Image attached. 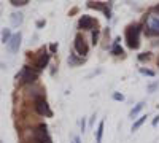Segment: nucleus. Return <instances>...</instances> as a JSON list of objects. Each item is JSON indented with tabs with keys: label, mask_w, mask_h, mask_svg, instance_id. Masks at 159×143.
<instances>
[{
	"label": "nucleus",
	"mask_w": 159,
	"mask_h": 143,
	"mask_svg": "<svg viewBox=\"0 0 159 143\" xmlns=\"http://www.w3.org/2000/svg\"><path fill=\"white\" fill-rule=\"evenodd\" d=\"M103 126H105V123H103V119L99 123V127H97V132H96V141L97 143H100L102 141V135H103Z\"/></svg>",
	"instance_id": "dca6fc26"
},
{
	"label": "nucleus",
	"mask_w": 159,
	"mask_h": 143,
	"mask_svg": "<svg viewBox=\"0 0 159 143\" xmlns=\"http://www.w3.org/2000/svg\"><path fill=\"white\" fill-rule=\"evenodd\" d=\"M73 46H75V53L78 56H81V57H84L88 54V51H89V48H88V45H86V42H84V38H83L81 34H76Z\"/></svg>",
	"instance_id": "20e7f679"
},
{
	"label": "nucleus",
	"mask_w": 159,
	"mask_h": 143,
	"mask_svg": "<svg viewBox=\"0 0 159 143\" xmlns=\"http://www.w3.org/2000/svg\"><path fill=\"white\" fill-rule=\"evenodd\" d=\"M11 38H13V35H11V30L5 27V29L2 30V43L8 45V43H10V40H11Z\"/></svg>",
	"instance_id": "2eb2a0df"
},
{
	"label": "nucleus",
	"mask_w": 159,
	"mask_h": 143,
	"mask_svg": "<svg viewBox=\"0 0 159 143\" xmlns=\"http://www.w3.org/2000/svg\"><path fill=\"white\" fill-rule=\"evenodd\" d=\"M35 111L40 116H52V111L49 110V105L45 97H38L35 100Z\"/></svg>",
	"instance_id": "423d86ee"
},
{
	"label": "nucleus",
	"mask_w": 159,
	"mask_h": 143,
	"mask_svg": "<svg viewBox=\"0 0 159 143\" xmlns=\"http://www.w3.org/2000/svg\"><path fill=\"white\" fill-rule=\"evenodd\" d=\"M84 62V57H76V54H70L69 57V64L70 67H75V65H80V64Z\"/></svg>",
	"instance_id": "ddd939ff"
},
{
	"label": "nucleus",
	"mask_w": 159,
	"mask_h": 143,
	"mask_svg": "<svg viewBox=\"0 0 159 143\" xmlns=\"http://www.w3.org/2000/svg\"><path fill=\"white\" fill-rule=\"evenodd\" d=\"M150 34L159 35V18H151L150 21Z\"/></svg>",
	"instance_id": "9d476101"
},
{
	"label": "nucleus",
	"mask_w": 159,
	"mask_h": 143,
	"mask_svg": "<svg viewBox=\"0 0 159 143\" xmlns=\"http://www.w3.org/2000/svg\"><path fill=\"white\" fill-rule=\"evenodd\" d=\"M45 24H46V22H45L43 19H40V21H37V27H38V29H42V27H43Z\"/></svg>",
	"instance_id": "b1692460"
},
{
	"label": "nucleus",
	"mask_w": 159,
	"mask_h": 143,
	"mask_svg": "<svg viewBox=\"0 0 159 143\" xmlns=\"http://www.w3.org/2000/svg\"><path fill=\"white\" fill-rule=\"evenodd\" d=\"M151 59V53H142L140 56H139V60H150Z\"/></svg>",
	"instance_id": "aec40b11"
},
{
	"label": "nucleus",
	"mask_w": 159,
	"mask_h": 143,
	"mask_svg": "<svg viewBox=\"0 0 159 143\" xmlns=\"http://www.w3.org/2000/svg\"><path fill=\"white\" fill-rule=\"evenodd\" d=\"M119 38H116V42H115V46L111 48V54L113 56H123L124 54V51H123V48L121 46H119Z\"/></svg>",
	"instance_id": "4468645a"
},
{
	"label": "nucleus",
	"mask_w": 159,
	"mask_h": 143,
	"mask_svg": "<svg viewBox=\"0 0 159 143\" xmlns=\"http://www.w3.org/2000/svg\"><path fill=\"white\" fill-rule=\"evenodd\" d=\"M0 143H3V141H0Z\"/></svg>",
	"instance_id": "7c9ffc66"
},
{
	"label": "nucleus",
	"mask_w": 159,
	"mask_h": 143,
	"mask_svg": "<svg viewBox=\"0 0 159 143\" xmlns=\"http://www.w3.org/2000/svg\"><path fill=\"white\" fill-rule=\"evenodd\" d=\"M140 32H142L140 24H130L126 29V42L130 49H137L140 46Z\"/></svg>",
	"instance_id": "f257e3e1"
},
{
	"label": "nucleus",
	"mask_w": 159,
	"mask_h": 143,
	"mask_svg": "<svg viewBox=\"0 0 159 143\" xmlns=\"http://www.w3.org/2000/svg\"><path fill=\"white\" fill-rule=\"evenodd\" d=\"M10 3L13 7H24V5L29 3V0H10Z\"/></svg>",
	"instance_id": "a211bd4d"
},
{
	"label": "nucleus",
	"mask_w": 159,
	"mask_h": 143,
	"mask_svg": "<svg viewBox=\"0 0 159 143\" xmlns=\"http://www.w3.org/2000/svg\"><path fill=\"white\" fill-rule=\"evenodd\" d=\"M99 35H100V30H99V29L92 30V45H94V46L99 43Z\"/></svg>",
	"instance_id": "6ab92c4d"
},
{
	"label": "nucleus",
	"mask_w": 159,
	"mask_h": 143,
	"mask_svg": "<svg viewBox=\"0 0 159 143\" xmlns=\"http://www.w3.org/2000/svg\"><path fill=\"white\" fill-rule=\"evenodd\" d=\"M81 131H83V132L86 131V119H84V118H83V121H81Z\"/></svg>",
	"instance_id": "a878e982"
},
{
	"label": "nucleus",
	"mask_w": 159,
	"mask_h": 143,
	"mask_svg": "<svg viewBox=\"0 0 159 143\" xmlns=\"http://www.w3.org/2000/svg\"><path fill=\"white\" fill-rule=\"evenodd\" d=\"M140 73L142 75H147V76H154V72L150 70V69H140Z\"/></svg>",
	"instance_id": "412c9836"
},
{
	"label": "nucleus",
	"mask_w": 159,
	"mask_h": 143,
	"mask_svg": "<svg viewBox=\"0 0 159 143\" xmlns=\"http://www.w3.org/2000/svg\"><path fill=\"white\" fill-rule=\"evenodd\" d=\"M145 121H147V116H145V114H143V116H140V118H139V119H137V121L134 123V126H132V132L139 131V129L142 127V124H143Z\"/></svg>",
	"instance_id": "f3484780"
},
{
	"label": "nucleus",
	"mask_w": 159,
	"mask_h": 143,
	"mask_svg": "<svg viewBox=\"0 0 159 143\" xmlns=\"http://www.w3.org/2000/svg\"><path fill=\"white\" fill-rule=\"evenodd\" d=\"M72 143H81V140H80V137H75V138L72 140Z\"/></svg>",
	"instance_id": "cd10ccee"
},
{
	"label": "nucleus",
	"mask_w": 159,
	"mask_h": 143,
	"mask_svg": "<svg viewBox=\"0 0 159 143\" xmlns=\"http://www.w3.org/2000/svg\"><path fill=\"white\" fill-rule=\"evenodd\" d=\"M49 51H51V53H56V51H57V45H56V43L49 45Z\"/></svg>",
	"instance_id": "5701e85b"
},
{
	"label": "nucleus",
	"mask_w": 159,
	"mask_h": 143,
	"mask_svg": "<svg viewBox=\"0 0 159 143\" xmlns=\"http://www.w3.org/2000/svg\"><path fill=\"white\" fill-rule=\"evenodd\" d=\"M157 123H159V114H156V116H154V119H153V123H151V124H153V127H156V126H157Z\"/></svg>",
	"instance_id": "393cba45"
},
{
	"label": "nucleus",
	"mask_w": 159,
	"mask_h": 143,
	"mask_svg": "<svg viewBox=\"0 0 159 143\" xmlns=\"http://www.w3.org/2000/svg\"><path fill=\"white\" fill-rule=\"evenodd\" d=\"M156 87H157V83H154V84H151V86L148 87V91H150V92H153V91H154Z\"/></svg>",
	"instance_id": "bb28decb"
},
{
	"label": "nucleus",
	"mask_w": 159,
	"mask_h": 143,
	"mask_svg": "<svg viewBox=\"0 0 159 143\" xmlns=\"http://www.w3.org/2000/svg\"><path fill=\"white\" fill-rule=\"evenodd\" d=\"M21 40H22L21 32H18V34L13 35V38H11L10 43H8V49H10V53H18V51H19V46H21Z\"/></svg>",
	"instance_id": "0eeeda50"
},
{
	"label": "nucleus",
	"mask_w": 159,
	"mask_h": 143,
	"mask_svg": "<svg viewBox=\"0 0 159 143\" xmlns=\"http://www.w3.org/2000/svg\"><path fill=\"white\" fill-rule=\"evenodd\" d=\"M154 11H156V13H159V5H156V7H154Z\"/></svg>",
	"instance_id": "c85d7f7f"
},
{
	"label": "nucleus",
	"mask_w": 159,
	"mask_h": 143,
	"mask_svg": "<svg viewBox=\"0 0 159 143\" xmlns=\"http://www.w3.org/2000/svg\"><path fill=\"white\" fill-rule=\"evenodd\" d=\"M38 75H40V70L38 69H32L29 65H24L21 69V72L18 73V80L24 84H34L37 80H38Z\"/></svg>",
	"instance_id": "f03ea898"
},
{
	"label": "nucleus",
	"mask_w": 159,
	"mask_h": 143,
	"mask_svg": "<svg viewBox=\"0 0 159 143\" xmlns=\"http://www.w3.org/2000/svg\"><path fill=\"white\" fill-rule=\"evenodd\" d=\"M10 19H11V24L13 25H15V27H18V25L19 24H22V15H21V13H13V15L10 16Z\"/></svg>",
	"instance_id": "f8f14e48"
},
{
	"label": "nucleus",
	"mask_w": 159,
	"mask_h": 143,
	"mask_svg": "<svg viewBox=\"0 0 159 143\" xmlns=\"http://www.w3.org/2000/svg\"><path fill=\"white\" fill-rule=\"evenodd\" d=\"M113 99L118 100V102H123V100H124V96L119 94V92H113Z\"/></svg>",
	"instance_id": "4be33fe9"
},
{
	"label": "nucleus",
	"mask_w": 159,
	"mask_h": 143,
	"mask_svg": "<svg viewBox=\"0 0 159 143\" xmlns=\"http://www.w3.org/2000/svg\"><path fill=\"white\" fill-rule=\"evenodd\" d=\"M143 107H145V102H139L137 105H135L134 108L130 110V113H129V118H132V119H134L135 116H137V114H139V113L143 110Z\"/></svg>",
	"instance_id": "9b49d317"
},
{
	"label": "nucleus",
	"mask_w": 159,
	"mask_h": 143,
	"mask_svg": "<svg viewBox=\"0 0 159 143\" xmlns=\"http://www.w3.org/2000/svg\"><path fill=\"white\" fill-rule=\"evenodd\" d=\"M94 27H97V21L89 16V15H83L78 21V29L81 30H94Z\"/></svg>",
	"instance_id": "39448f33"
},
{
	"label": "nucleus",
	"mask_w": 159,
	"mask_h": 143,
	"mask_svg": "<svg viewBox=\"0 0 159 143\" xmlns=\"http://www.w3.org/2000/svg\"><path fill=\"white\" fill-rule=\"evenodd\" d=\"M88 7H89V8H96V10H102V11L105 13V18H107V19L111 18V11H110V8L107 7V3H102V2H97V3L88 2Z\"/></svg>",
	"instance_id": "1a4fd4ad"
},
{
	"label": "nucleus",
	"mask_w": 159,
	"mask_h": 143,
	"mask_svg": "<svg viewBox=\"0 0 159 143\" xmlns=\"http://www.w3.org/2000/svg\"><path fill=\"white\" fill-rule=\"evenodd\" d=\"M49 57H51V54L48 53L46 49H43V51H42V54L38 56V59H37V62H35V67H37L38 70H43V69L48 65Z\"/></svg>",
	"instance_id": "6e6552de"
},
{
	"label": "nucleus",
	"mask_w": 159,
	"mask_h": 143,
	"mask_svg": "<svg viewBox=\"0 0 159 143\" xmlns=\"http://www.w3.org/2000/svg\"><path fill=\"white\" fill-rule=\"evenodd\" d=\"M157 65H159V60H157Z\"/></svg>",
	"instance_id": "c756f323"
},
{
	"label": "nucleus",
	"mask_w": 159,
	"mask_h": 143,
	"mask_svg": "<svg viewBox=\"0 0 159 143\" xmlns=\"http://www.w3.org/2000/svg\"><path fill=\"white\" fill-rule=\"evenodd\" d=\"M30 143H52L46 124H40L35 129H32V140Z\"/></svg>",
	"instance_id": "7ed1b4c3"
}]
</instances>
